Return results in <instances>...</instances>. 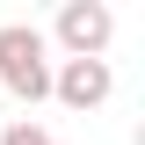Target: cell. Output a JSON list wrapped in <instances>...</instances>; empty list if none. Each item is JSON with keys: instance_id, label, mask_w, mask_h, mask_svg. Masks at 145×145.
Masks as SVG:
<instances>
[{"instance_id": "cell-2", "label": "cell", "mask_w": 145, "mask_h": 145, "mask_svg": "<svg viewBox=\"0 0 145 145\" xmlns=\"http://www.w3.org/2000/svg\"><path fill=\"white\" fill-rule=\"evenodd\" d=\"M51 36H58V51H65V58H102L109 36H116V15H109L102 0H65L58 22H51Z\"/></svg>"}, {"instance_id": "cell-5", "label": "cell", "mask_w": 145, "mask_h": 145, "mask_svg": "<svg viewBox=\"0 0 145 145\" xmlns=\"http://www.w3.org/2000/svg\"><path fill=\"white\" fill-rule=\"evenodd\" d=\"M51 145H58V138H51Z\"/></svg>"}, {"instance_id": "cell-3", "label": "cell", "mask_w": 145, "mask_h": 145, "mask_svg": "<svg viewBox=\"0 0 145 145\" xmlns=\"http://www.w3.org/2000/svg\"><path fill=\"white\" fill-rule=\"evenodd\" d=\"M51 94L87 116V109H102L109 94H116V72H109V58H58L51 65Z\"/></svg>"}, {"instance_id": "cell-4", "label": "cell", "mask_w": 145, "mask_h": 145, "mask_svg": "<svg viewBox=\"0 0 145 145\" xmlns=\"http://www.w3.org/2000/svg\"><path fill=\"white\" fill-rule=\"evenodd\" d=\"M0 145H51V131H44V123H29V116H15V123L0 131Z\"/></svg>"}, {"instance_id": "cell-1", "label": "cell", "mask_w": 145, "mask_h": 145, "mask_svg": "<svg viewBox=\"0 0 145 145\" xmlns=\"http://www.w3.org/2000/svg\"><path fill=\"white\" fill-rule=\"evenodd\" d=\"M0 87L22 109L51 102V36L36 22H0Z\"/></svg>"}]
</instances>
